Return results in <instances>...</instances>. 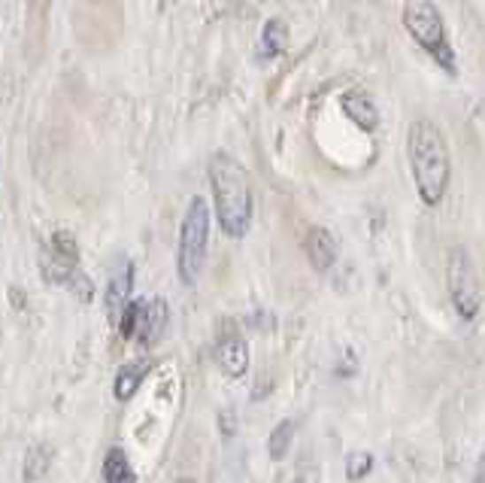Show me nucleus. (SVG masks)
I'll return each mask as SVG.
<instances>
[{
	"label": "nucleus",
	"instance_id": "4",
	"mask_svg": "<svg viewBox=\"0 0 485 483\" xmlns=\"http://www.w3.org/2000/svg\"><path fill=\"white\" fill-rule=\"evenodd\" d=\"M206 246H210V207L201 195L191 198L185 219L180 225V246H176V274L182 286H195L201 280Z\"/></svg>",
	"mask_w": 485,
	"mask_h": 483
},
{
	"label": "nucleus",
	"instance_id": "8",
	"mask_svg": "<svg viewBox=\"0 0 485 483\" xmlns=\"http://www.w3.org/2000/svg\"><path fill=\"white\" fill-rule=\"evenodd\" d=\"M304 253H306V259H310V265L316 268V271H327V268L337 261L340 244H337V238H334L331 231L322 229V225H316V229L306 231Z\"/></svg>",
	"mask_w": 485,
	"mask_h": 483
},
{
	"label": "nucleus",
	"instance_id": "5",
	"mask_svg": "<svg viewBox=\"0 0 485 483\" xmlns=\"http://www.w3.org/2000/svg\"><path fill=\"white\" fill-rule=\"evenodd\" d=\"M446 289H449V301H452L455 314L465 319V323H473L482 310L485 292H482L473 259H470L465 246H452L446 255Z\"/></svg>",
	"mask_w": 485,
	"mask_h": 483
},
{
	"label": "nucleus",
	"instance_id": "6",
	"mask_svg": "<svg viewBox=\"0 0 485 483\" xmlns=\"http://www.w3.org/2000/svg\"><path fill=\"white\" fill-rule=\"evenodd\" d=\"M340 110L346 113V119L352 125H358L361 131H376L380 128V106H376L373 97L367 95V91H346V95H340Z\"/></svg>",
	"mask_w": 485,
	"mask_h": 483
},
{
	"label": "nucleus",
	"instance_id": "22",
	"mask_svg": "<svg viewBox=\"0 0 485 483\" xmlns=\"http://www.w3.org/2000/svg\"><path fill=\"white\" fill-rule=\"evenodd\" d=\"M219 425H222V435H225V438H231V435H234V429H237V423H234L231 410H222V414H219Z\"/></svg>",
	"mask_w": 485,
	"mask_h": 483
},
{
	"label": "nucleus",
	"instance_id": "3",
	"mask_svg": "<svg viewBox=\"0 0 485 483\" xmlns=\"http://www.w3.org/2000/svg\"><path fill=\"white\" fill-rule=\"evenodd\" d=\"M404 27L412 40L422 46L425 55H431V61L437 64L440 70H446L449 76L458 74V61H455V49L449 43L443 16L434 4L427 0H412V4L404 6Z\"/></svg>",
	"mask_w": 485,
	"mask_h": 483
},
{
	"label": "nucleus",
	"instance_id": "10",
	"mask_svg": "<svg viewBox=\"0 0 485 483\" xmlns=\"http://www.w3.org/2000/svg\"><path fill=\"white\" fill-rule=\"evenodd\" d=\"M164 331H167V301H164V298H152V301H146V308H142L137 338L146 347H152L164 338Z\"/></svg>",
	"mask_w": 485,
	"mask_h": 483
},
{
	"label": "nucleus",
	"instance_id": "18",
	"mask_svg": "<svg viewBox=\"0 0 485 483\" xmlns=\"http://www.w3.org/2000/svg\"><path fill=\"white\" fill-rule=\"evenodd\" d=\"M49 250L61 255V259L73 261V265H80V246H76V238L70 231H55L52 240H49Z\"/></svg>",
	"mask_w": 485,
	"mask_h": 483
},
{
	"label": "nucleus",
	"instance_id": "2",
	"mask_svg": "<svg viewBox=\"0 0 485 483\" xmlns=\"http://www.w3.org/2000/svg\"><path fill=\"white\" fill-rule=\"evenodd\" d=\"M210 186L212 204H216L219 229L227 238L240 240L252 229V186L237 159L219 152L210 159Z\"/></svg>",
	"mask_w": 485,
	"mask_h": 483
},
{
	"label": "nucleus",
	"instance_id": "16",
	"mask_svg": "<svg viewBox=\"0 0 485 483\" xmlns=\"http://www.w3.org/2000/svg\"><path fill=\"white\" fill-rule=\"evenodd\" d=\"M142 308H146V301H127L125 310L119 314V335L121 338H137V329H140V319H142Z\"/></svg>",
	"mask_w": 485,
	"mask_h": 483
},
{
	"label": "nucleus",
	"instance_id": "7",
	"mask_svg": "<svg viewBox=\"0 0 485 483\" xmlns=\"http://www.w3.org/2000/svg\"><path fill=\"white\" fill-rule=\"evenodd\" d=\"M131 289H134V265L131 261H121V265L112 271L110 283H106V316L110 323H119V314L125 310V304L131 301Z\"/></svg>",
	"mask_w": 485,
	"mask_h": 483
},
{
	"label": "nucleus",
	"instance_id": "17",
	"mask_svg": "<svg viewBox=\"0 0 485 483\" xmlns=\"http://www.w3.org/2000/svg\"><path fill=\"white\" fill-rule=\"evenodd\" d=\"M370 471H373V453H367V450H352V453L346 456V480L358 483V480L367 478Z\"/></svg>",
	"mask_w": 485,
	"mask_h": 483
},
{
	"label": "nucleus",
	"instance_id": "14",
	"mask_svg": "<svg viewBox=\"0 0 485 483\" xmlns=\"http://www.w3.org/2000/svg\"><path fill=\"white\" fill-rule=\"evenodd\" d=\"M49 465H52V447L34 444L25 456V465H21V478H25V483H37L46 478Z\"/></svg>",
	"mask_w": 485,
	"mask_h": 483
},
{
	"label": "nucleus",
	"instance_id": "21",
	"mask_svg": "<svg viewBox=\"0 0 485 483\" xmlns=\"http://www.w3.org/2000/svg\"><path fill=\"white\" fill-rule=\"evenodd\" d=\"M10 304L16 310H25L27 308V295H25V289H19V286H10Z\"/></svg>",
	"mask_w": 485,
	"mask_h": 483
},
{
	"label": "nucleus",
	"instance_id": "1",
	"mask_svg": "<svg viewBox=\"0 0 485 483\" xmlns=\"http://www.w3.org/2000/svg\"><path fill=\"white\" fill-rule=\"evenodd\" d=\"M406 161L416 183V195L425 207H440L452 180V152L449 140L434 119L419 116L406 128Z\"/></svg>",
	"mask_w": 485,
	"mask_h": 483
},
{
	"label": "nucleus",
	"instance_id": "20",
	"mask_svg": "<svg viewBox=\"0 0 485 483\" xmlns=\"http://www.w3.org/2000/svg\"><path fill=\"white\" fill-rule=\"evenodd\" d=\"M291 483H322V471H319L316 465H310V468H301V471L291 478Z\"/></svg>",
	"mask_w": 485,
	"mask_h": 483
},
{
	"label": "nucleus",
	"instance_id": "13",
	"mask_svg": "<svg viewBox=\"0 0 485 483\" xmlns=\"http://www.w3.org/2000/svg\"><path fill=\"white\" fill-rule=\"evenodd\" d=\"M104 483H137V471H134L131 459L121 447H112L104 459Z\"/></svg>",
	"mask_w": 485,
	"mask_h": 483
},
{
	"label": "nucleus",
	"instance_id": "19",
	"mask_svg": "<svg viewBox=\"0 0 485 483\" xmlns=\"http://www.w3.org/2000/svg\"><path fill=\"white\" fill-rule=\"evenodd\" d=\"M64 286H67L70 292L80 298V301H91V298H95V283H91V277L85 274L82 268H76V271L70 274V280L64 283Z\"/></svg>",
	"mask_w": 485,
	"mask_h": 483
},
{
	"label": "nucleus",
	"instance_id": "9",
	"mask_svg": "<svg viewBox=\"0 0 485 483\" xmlns=\"http://www.w3.org/2000/svg\"><path fill=\"white\" fill-rule=\"evenodd\" d=\"M216 362L227 378H242L249 371V344L237 335H225L216 344Z\"/></svg>",
	"mask_w": 485,
	"mask_h": 483
},
{
	"label": "nucleus",
	"instance_id": "23",
	"mask_svg": "<svg viewBox=\"0 0 485 483\" xmlns=\"http://www.w3.org/2000/svg\"><path fill=\"white\" fill-rule=\"evenodd\" d=\"M473 483H485V450H482L480 463H476V471H473Z\"/></svg>",
	"mask_w": 485,
	"mask_h": 483
},
{
	"label": "nucleus",
	"instance_id": "11",
	"mask_svg": "<svg viewBox=\"0 0 485 483\" xmlns=\"http://www.w3.org/2000/svg\"><path fill=\"white\" fill-rule=\"evenodd\" d=\"M149 371H152V362H146V359L125 362V365L116 371V383H112V395H116V401H121V404L131 401Z\"/></svg>",
	"mask_w": 485,
	"mask_h": 483
},
{
	"label": "nucleus",
	"instance_id": "12",
	"mask_svg": "<svg viewBox=\"0 0 485 483\" xmlns=\"http://www.w3.org/2000/svg\"><path fill=\"white\" fill-rule=\"evenodd\" d=\"M285 49H289V21L280 16L267 19V25H264L261 31V43H258V58L273 61L280 58Z\"/></svg>",
	"mask_w": 485,
	"mask_h": 483
},
{
	"label": "nucleus",
	"instance_id": "15",
	"mask_svg": "<svg viewBox=\"0 0 485 483\" xmlns=\"http://www.w3.org/2000/svg\"><path fill=\"white\" fill-rule=\"evenodd\" d=\"M291 441H295V423L291 420L276 423V429L270 432V438H267V456L273 459V463H282L291 450Z\"/></svg>",
	"mask_w": 485,
	"mask_h": 483
}]
</instances>
